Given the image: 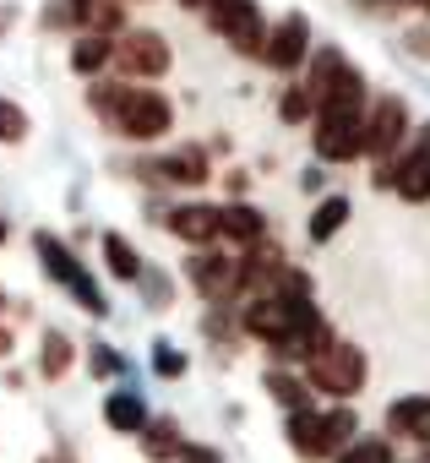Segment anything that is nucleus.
<instances>
[{"label": "nucleus", "mask_w": 430, "mask_h": 463, "mask_svg": "<svg viewBox=\"0 0 430 463\" xmlns=\"http://www.w3.org/2000/svg\"><path fill=\"white\" fill-rule=\"evenodd\" d=\"M278 115H284L289 126L311 120V115H316V99H311V88H289V93H284V104H278Z\"/></svg>", "instance_id": "a878e982"}, {"label": "nucleus", "mask_w": 430, "mask_h": 463, "mask_svg": "<svg viewBox=\"0 0 430 463\" xmlns=\"http://www.w3.org/2000/svg\"><path fill=\"white\" fill-rule=\"evenodd\" d=\"M104 257H109V273H115V279H126V284L142 279V262H136V251H131L126 235H104Z\"/></svg>", "instance_id": "412c9836"}, {"label": "nucleus", "mask_w": 430, "mask_h": 463, "mask_svg": "<svg viewBox=\"0 0 430 463\" xmlns=\"http://www.w3.org/2000/svg\"><path fill=\"white\" fill-rule=\"evenodd\" d=\"M104 420H109V430H120V436H142V430H147V403H142V392H131V387L109 392Z\"/></svg>", "instance_id": "dca6fc26"}, {"label": "nucleus", "mask_w": 430, "mask_h": 463, "mask_svg": "<svg viewBox=\"0 0 430 463\" xmlns=\"http://www.w3.org/2000/svg\"><path fill=\"white\" fill-rule=\"evenodd\" d=\"M365 153V109H316V158L349 164Z\"/></svg>", "instance_id": "39448f33"}, {"label": "nucleus", "mask_w": 430, "mask_h": 463, "mask_svg": "<svg viewBox=\"0 0 430 463\" xmlns=\"http://www.w3.org/2000/svg\"><path fill=\"white\" fill-rule=\"evenodd\" d=\"M322 420H327V447H332V452H343V447L360 436V420H354V409H327Z\"/></svg>", "instance_id": "b1692460"}, {"label": "nucleus", "mask_w": 430, "mask_h": 463, "mask_svg": "<svg viewBox=\"0 0 430 463\" xmlns=\"http://www.w3.org/2000/svg\"><path fill=\"white\" fill-rule=\"evenodd\" d=\"M39 463H71V458H66V452H50V458H39Z\"/></svg>", "instance_id": "7c9ffc66"}, {"label": "nucleus", "mask_w": 430, "mask_h": 463, "mask_svg": "<svg viewBox=\"0 0 430 463\" xmlns=\"http://www.w3.org/2000/svg\"><path fill=\"white\" fill-rule=\"evenodd\" d=\"M6 349H12V338H6V327H0V354H6Z\"/></svg>", "instance_id": "2f4dec72"}, {"label": "nucleus", "mask_w": 430, "mask_h": 463, "mask_svg": "<svg viewBox=\"0 0 430 463\" xmlns=\"http://www.w3.org/2000/svg\"><path fill=\"white\" fill-rule=\"evenodd\" d=\"M267 392L294 414V409H311V382H300V376H289V371H267Z\"/></svg>", "instance_id": "aec40b11"}, {"label": "nucleus", "mask_w": 430, "mask_h": 463, "mask_svg": "<svg viewBox=\"0 0 430 463\" xmlns=\"http://www.w3.org/2000/svg\"><path fill=\"white\" fill-rule=\"evenodd\" d=\"M88 104L126 137V142H158L174 126V109L153 88H93Z\"/></svg>", "instance_id": "f257e3e1"}, {"label": "nucleus", "mask_w": 430, "mask_h": 463, "mask_svg": "<svg viewBox=\"0 0 430 463\" xmlns=\"http://www.w3.org/2000/svg\"><path fill=\"white\" fill-rule=\"evenodd\" d=\"M392 191L403 202H430V126H419L408 153L392 164Z\"/></svg>", "instance_id": "1a4fd4ad"}, {"label": "nucleus", "mask_w": 430, "mask_h": 463, "mask_svg": "<svg viewBox=\"0 0 430 463\" xmlns=\"http://www.w3.org/2000/svg\"><path fill=\"white\" fill-rule=\"evenodd\" d=\"M147 175H158V180H174V185H201V180H207V158H201V147H180V153L158 158Z\"/></svg>", "instance_id": "f3484780"}, {"label": "nucleus", "mask_w": 430, "mask_h": 463, "mask_svg": "<svg viewBox=\"0 0 430 463\" xmlns=\"http://www.w3.org/2000/svg\"><path fill=\"white\" fill-rule=\"evenodd\" d=\"M219 241H235V246L257 251L267 241V218L257 207H246V202H229V207H219Z\"/></svg>", "instance_id": "ddd939ff"}, {"label": "nucleus", "mask_w": 430, "mask_h": 463, "mask_svg": "<svg viewBox=\"0 0 430 463\" xmlns=\"http://www.w3.org/2000/svg\"><path fill=\"white\" fill-rule=\"evenodd\" d=\"M419 6H425V12H430V0H419Z\"/></svg>", "instance_id": "c9c22d12"}, {"label": "nucleus", "mask_w": 430, "mask_h": 463, "mask_svg": "<svg viewBox=\"0 0 430 463\" xmlns=\"http://www.w3.org/2000/svg\"><path fill=\"white\" fill-rule=\"evenodd\" d=\"M311 99H316V109H365V77L332 50V44H322L316 50V61H311Z\"/></svg>", "instance_id": "7ed1b4c3"}, {"label": "nucleus", "mask_w": 430, "mask_h": 463, "mask_svg": "<svg viewBox=\"0 0 430 463\" xmlns=\"http://www.w3.org/2000/svg\"><path fill=\"white\" fill-rule=\"evenodd\" d=\"M365 376H370L365 349H360V344H343V338H332L316 360H305V382H311V392H327V398H343V403L365 387Z\"/></svg>", "instance_id": "f03ea898"}, {"label": "nucleus", "mask_w": 430, "mask_h": 463, "mask_svg": "<svg viewBox=\"0 0 430 463\" xmlns=\"http://www.w3.org/2000/svg\"><path fill=\"white\" fill-rule=\"evenodd\" d=\"M180 463H219V452H212V447H185V441H180Z\"/></svg>", "instance_id": "c756f323"}, {"label": "nucleus", "mask_w": 430, "mask_h": 463, "mask_svg": "<svg viewBox=\"0 0 430 463\" xmlns=\"http://www.w3.org/2000/svg\"><path fill=\"white\" fill-rule=\"evenodd\" d=\"M109 61H115V44H109L104 33H88V39H77V50H71V71H77V77H98Z\"/></svg>", "instance_id": "a211bd4d"}, {"label": "nucleus", "mask_w": 430, "mask_h": 463, "mask_svg": "<svg viewBox=\"0 0 430 463\" xmlns=\"http://www.w3.org/2000/svg\"><path fill=\"white\" fill-rule=\"evenodd\" d=\"M403 131H408V104H403V99H392V93H387V99H376V109L365 115V153L387 164V158L403 147Z\"/></svg>", "instance_id": "0eeeda50"}, {"label": "nucleus", "mask_w": 430, "mask_h": 463, "mask_svg": "<svg viewBox=\"0 0 430 463\" xmlns=\"http://www.w3.org/2000/svg\"><path fill=\"white\" fill-rule=\"evenodd\" d=\"M39 371H44V376H66V371H71V344H66V333H44Z\"/></svg>", "instance_id": "5701e85b"}, {"label": "nucleus", "mask_w": 430, "mask_h": 463, "mask_svg": "<svg viewBox=\"0 0 430 463\" xmlns=\"http://www.w3.org/2000/svg\"><path fill=\"white\" fill-rule=\"evenodd\" d=\"M147 458H180V441H174V420H153L147 425Z\"/></svg>", "instance_id": "393cba45"}, {"label": "nucleus", "mask_w": 430, "mask_h": 463, "mask_svg": "<svg viewBox=\"0 0 430 463\" xmlns=\"http://www.w3.org/2000/svg\"><path fill=\"white\" fill-rule=\"evenodd\" d=\"M387 436H408V441L430 447V392L397 398V403L387 409Z\"/></svg>", "instance_id": "f8f14e48"}, {"label": "nucleus", "mask_w": 430, "mask_h": 463, "mask_svg": "<svg viewBox=\"0 0 430 463\" xmlns=\"http://www.w3.org/2000/svg\"><path fill=\"white\" fill-rule=\"evenodd\" d=\"M191 284H196V295H201V300L229 306V300L246 289V273H240V262L219 257V251H201V257L191 262Z\"/></svg>", "instance_id": "6e6552de"}, {"label": "nucleus", "mask_w": 430, "mask_h": 463, "mask_svg": "<svg viewBox=\"0 0 430 463\" xmlns=\"http://www.w3.org/2000/svg\"><path fill=\"white\" fill-rule=\"evenodd\" d=\"M180 6H207V0H180Z\"/></svg>", "instance_id": "72a5a7b5"}, {"label": "nucleus", "mask_w": 430, "mask_h": 463, "mask_svg": "<svg viewBox=\"0 0 430 463\" xmlns=\"http://www.w3.org/2000/svg\"><path fill=\"white\" fill-rule=\"evenodd\" d=\"M278 71H294L305 55H311V23L300 17V12H289L278 28H273V39H267V50H262Z\"/></svg>", "instance_id": "9b49d317"}, {"label": "nucleus", "mask_w": 430, "mask_h": 463, "mask_svg": "<svg viewBox=\"0 0 430 463\" xmlns=\"http://www.w3.org/2000/svg\"><path fill=\"white\" fill-rule=\"evenodd\" d=\"M169 229H174V235L180 241H191V246H212V241H219V207H174L169 213Z\"/></svg>", "instance_id": "2eb2a0df"}, {"label": "nucleus", "mask_w": 430, "mask_h": 463, "mask_svg": "<svg viewBox=\"0 0 430 463\" xmlns=\"http://www.w3.org/2000/svg\"><path fill=\"white\" fill-rule=\"evenodd\" d=\"M338 463H397V458H392V441L387 436H354L338 452Z\"/></svg>", "instance_id": "4be33fe9"}, {"label": "nucleus", "mask_w": 430, "mask_h": 463, "mask_svg": "<svg viewBox=\"0 0 430 463\" xmlns=\"http://www.w3.org/2000/svg\"><path fill=\"white\" fill-rule=\"evenodd\" d=\"M343 223H349V196H327V202L311 213V241H316V246H322V241H332Z\"/></svg>", "instance_id": "6ab92c4d"}, {"label": "nucleus", "mask_w": 430, "mask_h": 463, "mask_svg": "<svg viewBox=\"0 0 430 463\" xmlns=\"http://www.w3.org/2000/svg\"><path fill=\"white\" fill-rule=\"evenodd\" d=\"M392 6H408V0H392Z\"/></svg>", "instance_id": "f704fd0d"}, {"label": "nucleus", "mask_w": 430, "mask_h": 463, "mask_svg": "<svg viewBox=\"0 0 430 463\" xmlns=\"http://www.w3.org/2000/svg\"><path fill=\"white\" fill-rule=\"evenodd\" d=\"M115 61H120L126 77H164L169 71V44H164V33L142 28V33H126L115 44Z\"/></svg>", "instance_id": "9d476101"}, {"label": "nucleus", "mask_w": 430, "mask_h": 463, "mask_svg": "<svg viewBox=\"0 0 430 463\" xmlns=\"http://www.w3.org/2000/svg\"><path fill=\"white\" fill-rule=\"evenodd\" d=\"M207 17L235 50H246V55L267 50V23L257 12V0H207Z\"/></svg>", "instance_id": "423d86ee"}, {"label": "nucleus", "mask_w": 430, "mask_h": 463, "mask_svg": "<svg viewBox=\"0 0 430 463\" xmlns=\"http://www.w3.org/2000/svg\"><path fill=\"white\" fill-rule=\"evenodd\" d=\"M88 365H93V376H115V371H120V354H109V344H98V349L88 354Z\"/></svg>", "instance_id": "c85d7f7f"}, {"label": "nucleus", "mask_w": 430, "mask_h": 463, "mask_svg": "<svg viewBox=\"0 0 430 463\" xmlns=\"http://www.w3.org/2000/svg\"><path fill=\"white\" fill-rule=\"evenodd\" d=\"M0 246H6V218H0Z\"/></svg>", "instance_id": "473e14b6"}, {"label": "nucleus", "mask_w": 430, "mask_h": 463, "mask_svg": "<svg viewBox=\"0 0 430 463\" xmlns=\"http://www.w3.org/2000/svg\"><path fill=\"white\" fill-rule=\"evenodd\" d=\"M153 371H158V376H180V371H185V354H180V349H169V344H158Z\"/></svg>", "instance_id": "cd10ccee"}, {"label": "nucleus", "mask_w": 430, "mask_h": 463, "mask_svg": "<svg viewBox=\"0 0 430 463\" xmlns=\"http://www.w3.org/2000/svg\"><path fill=\"white\" fill-rule=\"evenodd\" d=\"M289 447H294L300 458H332V447H327V420H322L316 409H294V414H289Z\"/></svg>", "instance_id": "4468645a"}, {"label": "nucleus", "mask_w": 430, "mask_h": 463, "mask_svg": "<svg viewBox=\"0 0 430 463\" xmlns=\"http://www.w3.org/2000/svg\"><path fill=\"white\" fill-rule=\"evenodd\" d=\"M0 306H6V295H0Z\"/></svg>", "instance_id": "4c0bfd02"}, {"label": "nucleus", "mask_w": 430, "mask_h": 463, "mask_svg": "<svg viewBox=\"0 0 430 463\" xmlns=\"http://www.w3.org/2000/svg\"><path fill=\"white\" fill-rule=\"evenodd\" d=\"M23 137H28V115L12 99H0V142H23Z\"/></svg>", "instance_id": "bb28decb"}, {"label": "nucleus", "mask_w": 430, "mask_h": 463, "mask_svg": "<svg viewBox=\"0 0 430 463\" xmlns=\"http://www.w3.org/2000/svg\"><path fill=\"white\" fill-rule=\"evenodd\" d=\"M425 463H430V447H425Z\"/></svg>", "instance_id": "e433bc0d"}, {"label": "nucleus", "mask_w": 430, "mask_h": 463, "mask_svg": "<svg viewBox=\"0 0 430 463\" xmlns=\"http://www.w3.org/2000/svg\"><path fill=\"white\" fill-rule=\"evenodd\" d=\"M33 246H39V262H44V273H50L55 284H66V289L77 295V306H82V311H93V317H104V311H109L104 289L88 279V268L71 257V246H61V241L50 235V229H44V235H33Z\"/></svg>", "instance_id": "20e7f679"}]
</instances>
